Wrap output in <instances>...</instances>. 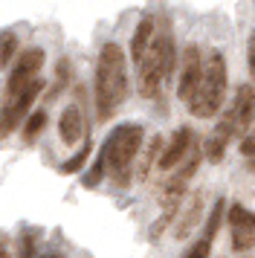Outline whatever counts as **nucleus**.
I'll return each mask as SVG.
<instances>
[{
  "instance_id": "f257e3e1",
  "label": "nucleus",
  "mask_w": 255,
  "mask_h": 258,
  "mask_svg": "<svg viewBox=\"0 0 255 258\" xmlns=\"http://www.w3.org/2000/svg\"><path fill=\"white\" fill-rule=\"evenodd\" d=\"M128 96V58L119 44H104L96 64V113L102 122L113 116Z\"/></svg>"
},
{
  "instance_id": "f03ea898",
  "label": "nucleus",
  "mask_w": 255,
  "mask_h": 258,
  "mask_svg": "<svg viewBox=\"0 0 255 258\" xmlns=\"http://www.w3.org/2000/svg\"><path fill=\"white\" fill-rule=\"evenodd\" d=\"M177 67V49L168 32L154 38V44L148 47L145 58L137 64V90L142 99H157L162 90L165 79L171 76V70Z\"/></svg>"
},
{
  "instance_id": "7ed1b4c3",
  "label": "nucleus",
  "mask_w": 255,
  "mask_h": 258,
  "mask_svg": "<svg viewBox=\"0 0 255 258\" xmlns=\"http://www.w3.org/2000/svg\"><path fill=\"white\" fill-rule=\"evenodd\" d=\"M226 58L220 55L218 49H212L203 61V79L197 84L195 96L188 102V110L195 113L197 119H212L223 105V96H226Z\"/></svg>"
},
{
  "instance_id": "20e7f679",
  "label": "nucleus",
  "mask_w": 255,
  "mask_h": 258,
  "mask_svg": "<svg viewBox=\"0 0 255 258\" xmlns=\"http://www.w3.org/2000/svg\"><path fill=\"white\" fill-rule=\"evenodd\" d=\"M142 148V125H119L104 142V160H107V171L113 174L119 186H128L134 177V163Z\"/></svg>"
},
{
  "instance_id": "39448f33",
  "label": "nucleus",
  "mask_w": 255,
  "mask_h": 258,
  "mask_svg": "<svg viewBox=\"0 0 255 258\" xmlns=\"http://www.w3.org/2000/svg\"><path fill=\"white\" fill-rule=\"evenodd\" d=\"M41 79L32 84V87H26L23 93L18 96H6V102H3V107H0V137H9L12 131L18 128L23 122V116L29 113V107H32V102L38 99V93H41Z\"/></svg>"
},
{
  "instance_id": "423d86ee",
  "label": "nucleus",
  "mask_w": 255,
  "mask_h": 258,
  "mask_svg": "<svg viewBox=\"0 0 255 258\" xmlns=\"http://www.w3.org/2000/svg\"><path fill=\"white\" fill-rule=\"evenodd\" d=\"M41 67H44V49L32 47V49H26V52H21L18 64L12 67L9 82H6V96H18L26 87H32L38 82V76H41Z\"/></svg>"
},
{
  "instance_id": "0eeeda50",
  "label": "nucleus",
  "mask_w": 255,
  "mask_h": 258,
  "mask_svg": "<svg viewBox=\"0 0 255 258\" xmlns=\"http://www.w3.org/2000/svg\"><path fill=\"white\" fill-rule=\"evenodd\" d=\"M203 55H200V47L197 44H188L183 49V55H180V79H177V99L180 102H192V96H195L197 84L203 79Z\"/></svg>"
},
{
  "instance_id": "6e6552de",
  "label": "nucleus",
  "mask_w": 255,
  "mask_h": 258,
  "mask_svg": "<svg viewBox=\"0 0 255 258\" xmlns=\"http://www.w3.org/2000/svg\"><path fill=\"white\" fill-rule=\"evenodd\" d=\"M200 157H203V148H200V151H192L188 160L180 163V171H174V174L168 177V183L162 186V206H165V209H180V198L185 195L188 180L195 177L197 165H200Z\"/></svg>"
},
{
  "instance_id": "1a4fd4ad",
  "label": "nucleus",
  "mask_w": 255,
  "mask_h": 258,
  "mask_svg": "<svg viewBox=\"0 0 255 258\" xmlns=\"http://www.w3.org/2000/svg\"><path fill=\"white\" fill-rule=\"evenodd\" d=\"M229 113L235 119L238 137H246L249 128L255 125V84H241L235 90V102H232Z\"/></svg>"
},
{
  "instance_id": "9d476101",
  "label": "nucleus",
  "mask_w": 255,
  "mask_h": 258,
  "mask_svg": "<svg viewBox=\"0 0 255 258\" xmlns=\"http://www.w3.org/2000/svg\"><path fill=\"white\" fill-rule=\"evenodd\" d=\"M192 131L188 128H180L171 134V142L165 145V151H162L160 157V165L157 168H162V171H171V168H177L180 163H185L188 160V151H192Z\"/></svg>"
},
{
  "instance_id": "9b49d317",
  "label": "nucleus",
  "mask_w": 255,
  "mask_h": 258,
  "mask_svg": "<svg viewBox=\"0 0 255 258\" xmlns=\"http://www.w3.org/2000/svg\"><path fill=\"white\" fill-rule=\"evenodd\" d=\"M200 221H203V191H195V195L188 198V203L183 206L177 223H174V235L183 241V238H188V235L195 232V226Z\"/></svg>"
},
{
  "instance_id": "f8f14e48",
  "label": "nucleus",
  "mask_w": 255,
  "mask_h": 258,
  "mask_svg": "<svg viewBox=\"0 0 255 258\" xmlns=\"http://www.w3.org/2000/svg\"><path fill=\"white\" fill-rule=\"evenodd\" d=\"M58 137H61L64 145H76L84 137V116H81V110L76 105L64 107V113L58 119Z\"/></svg>"
},
{
  "instance_id": "ddd939ff",
  "label": "nucleus",
  "mask_w": 255,
  "mask_h": 258,
  "mask_svg": "<svg viewBox=\"0 0 255 258\" xmlns=\"http://www.w3.org/2000/svg\"><path fill=\"white\" fill-rule=\"evenodd\" d=\"M154 38H157L154 21H151V18L139 21L137 32H134V38H131V58H134V64H139V61L145 58V52H148V47L154 44Z\"/></svg>"
},
{
  "instance_id": "4468645a",
  "label": "nucleus",
  "mask_w": 255,
  "mask_h": 258,
  "mask_svg": "<svg viewBox=\"0 0 255 258\" xmlns=\"http://www.w3.org/2000/svg\"><path fill=\"white\" fill-rule=\"evenodd\" d=\"M162 151H165V142H162V137L157 134V137L145 145V154H142V160H139V165H137V180H145V177H148V171L154 168V163L160 165Z\"/></svg>"
},
{
  "instance_id": "2eb2a0df",
  "label": "nucleus",
  "mask_w": 255,
  "mask_h": 258,
  "mask_svg": "<svg viewBox=\"0 0 255 258\" xmlns=\"http://www.w3.org/2000/svg\"><path fill=\"white\" fill-rule=\"evenodd\" d=\"M223 212H226V200L218 198L215 200V206H212V212H209V218H206V229H203V238H215L220 229V221H223Z\"/></svg>"
},
{
  "instance_id": "dca6fc26",
  "label": "nucleus",
  "mask_w": 255,
  "mask_h": 258,
  "mask_svg": "<svg viewBox=\"0 0 255 258\" xmlns=\"http://www.w3.org/2000/svg\"><path fill=\"white\" fill-rule=\"evenodd\" d=\"M90 151H93V145H90V140H87L79 151L70 157L67 163H61V174H76V171H81L84 163H87V157H90Z\"/></svg>"
},
{
  "instance_id": "f3484780",
  "label": "nucleus",
  "mask_w": 255,
  "mask_h": 258,
  "mask_svg": "<svg viewBox=\"0 0 255 258\" xmlns=\"http://www.w3.org/2000/svg\"><path fill=\"white\" fill-rule=\"evenodd\" d=\"M252 246H255V229H249V226H232V249L246 252Z\"/></svg>"
},
{
  "instance_id": "a211bd4d",
  "label": "nucleus",
  "mask_w": 255,
  "mask_h": 258,
  "mask_svg": "<svg viewBox=\"0 0 255 258\" xmlns=\"http://www.w3.org/2000/svg\"><path fill=\"white\" fill-rule=\"evenodd\" d=\"M15 52H18V35L9 32V29L0 32V67H9Z\"/></svg>"
},
{
  "instance_id": "6ab92c4d",
  "label": "nucleus",
  "mask_w": 255,
  "mask_h": 258,
  "mask_svg": "<svg viewBox=\"0 0 255 258\" xmlns=\"http://www.w3.org/2000/svg\"><path fill=\"white\" fill-rule=\"evenodd\" d=\"M226 221H229V226H249V229H255V212H246L243 206H232L229 215H226Z\"/></svg>"
},
{
  "instance_id": "aec40b11",
  "label": "nucleus",
  "mask_w": 255,
  "mask_h": 258,
  "mask_svg": "<svg viewBox=\"0 0 255 258\" xmlns=\"http://www.w3.org/2000/svg\"><path fill=\"white\" fill-rule=\"evenodd\" d=\"M44 128H46V110H35V113H29L26 125H23V137L26 140H35Z\"/></svg>"
},
{
  "instance_id": "412c9836",
  "label": "nucleus",
  "mask_w": 255,
  "mask_h": 258,
  "mask_svg": "<svg viewBox=\"0 0 255 258\" xmlns=\"http://www.w3.org/2000/svg\"><path fill=\"white\" fill-rule=\"evenodd\" d=\"M104 171H107V160H104V154L93 163V168H90V174H84V186H99L102 183V177H104Z\"/></svg>"
},
{
  "instance_id": "4be33fe9",
  "label": "nucleus",
  "mask_w": 255,
  "mask_h": 258,
  "mask_svg": "<svg viewBox=\"0 0 255 258\" xmlns=\"http://www.w3.org/2000/svg\"><path fill=\"white\" fill-rule=\"evenodd\" d=\"M209 252H212V241H209V238H200V241L185 252V258H209Z\"/></svg>"
},
{
  "instance_id": "5701e85b",
  "label": "nucleus",
  "mask_w": 255,
  "mask_h": 258,
  "mask_svg": "<svg viewBox=\"0 0 255 258\" xmlns=\"http://www.w3.org/2000/svg\"><path fill=\"white\" fill-rule=\"evenodd\" d=\"M241 154H243V157H255V125L249 128V134L243 137V142H241Z\"/></svg>"
},
{
  "instance_id": "b1692460",
  "label": "nucleus",
  "mask_w": 255,
  "mask_h": 258,
  "mask_svg": "<svg viewBox=\"0 0 255 258\" xmlns=\"http://www.w3.org/2000/svg\"><path fill=\"white\" fill-rule=\"evenodd\" d=\"M246 64H249V76H252V82H255V32L246 41Z\"/></svg>"
},
{
  "instance_id": "393cba45",
  "label": "nucleus",
  "mask_w": 255,
  "mask_h": 258,
  "mask_svg": "<svg viewBox=\"0 0 255 258\" xmlns=\"http://www.w3.org/2000/svg\"><path fill=\"white\" fill-rule=\"evenodd\" d=\"M41 258H64V255H58V252H49V255H41Z\"/></svg>"
},
{
  "instance_id": "a878e982",
  "label": "nucleus",
  "mask_w": 255,
  "mask_h": 258,
  "mask_svg": "<svg viewBox=\"0 0 255 258\" xmlns=\"http://www.w3.org/2000/svg\"><path fill=\"white\" fill-rule=\"evenodd\" d=\"M249 168H252V171H255V157H249Z\"/></svg>"
}]
</instances>
